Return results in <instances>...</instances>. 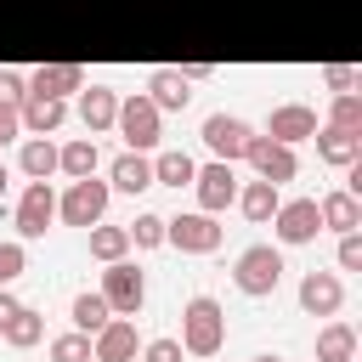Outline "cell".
<instances>
[{
    "instance_id": "1",
    "label": "cell",
    "mask_w": 362,
    "mask_h": 362,
    "mask_svg": "<svg viewBox=\"0 0 362 362\" xmlns=\"http://www.w3.org/2000/svg\"><path fill=\"white\" fill-rule=\"evenodd\" d=\"M226 345V311L215 294H192L181 305V351L187 356H221Z\"/></svg>"
},
{
    "instance_id": "2",
    "label": "cell",
    "mask_w": 362,
    "mask_h": 362,
    "mask_svg": "<svg viewBox=\"0 0 362 362\" xmlns=\"http://www.w3.org/2000/svg\"><path fill=\"white\" fill-rule=\"evenodd\" d=\"M283 249L277 243H249L238 260H232V283H238V294H249V300H266V294H277V283H283Z\"/></svg>"
},
{
    "instance_id": "3",
    "label": "cell",
    "mask_w": 362,
    "mask_h": 362,
    "mask_svg": "<svg viewBox=\"0 0 362 362\" xmlns=\"http://www.w3.org/2000/svg\"><path fill=\"white\" fill-rule=\"evenodd\" d=\"M113 130L124 136V147H130V153H153V147L164 141V113L147 102V90H130V96H119Z\"/></svg>"
},
{
    "instance_id": "4",
    "label": "cell",
    "mask_w": 362,
    "mask_h": 362,
    "mask_svg": "<svg viewBox=\"0 0 362 362\" xmlns=\"http://www.w3.org/2000/svg\"><path fill=\"white\" fill-rule=\"evenodd\" d=\"M102 300H107L113 317H141V305H147V272L130 255L124 260H107L102 266Z\"/></svg>"
},
{
    "instance_id": "5",
    "label": "cell",
    "mask_w": 362,
    "mask_h": 362,
    "mask_svg": "<svg viewBox=\"0 0 362 362\" xmlns=\"http://www.w3.org/2000/svg\"><path fill=\"white\" fill-rule=\"evenodd\" d=\"M107 198H113V187L102 175L68 181V192L57 198V221L62 226H96V221H107Z\"/></svg>"
},
{
    "instance_id": "6",
    "label": "cell",
    "mask_w": 362,
    "mask_h": 362,
    "mask_svg": "<svg viewBox=\"0 0 362 362\" xmlns=\"http://www.w3.org/2000/svg\"><path fill=\"white\" fill-rule=\"evenodd\" d=\"M164 243L181 249V255H215V249H221V221L204 215V209L164 215Z\"/></svg>"
},
{
    "instance_id": "7",
    "label": "cell",
    "mask_w": 362,
    "mask_h": 362,
    "mask_svg": "<svg viewBox=\"0 0 362 362\" xmlns=\"http://www.w3.org/2000/svg\"><path fill=\"white\" fill-rule=\"evenodd\" d=\"M266 226H272L277 249H300V243H317V232H322L317 198H283V204H277V215H272Z\"/></svg>"
},
{
    "instance_id": "8",
    "label": "cell",
    "mask_w": 362,
    "mask_h": 362,
    "mask_svg": "<svg viewBox=\"0 0 362 362\" xmlns=\"http://www.w3.org/2000/svg\"><path fill=\"white\" fill-rule=\"evenodd\" d=\"M243 164H249L260 181H272V187H283V181H294V175H300V153H294L288 141H272V136H249Z\"/></svg>"
},
{
    "instance_id": "9",
    "label": "cell",
    "mask_w": 362,
    "mask_h": 362,
    "mask_svg": "<svg viewBox=\"0 0 362 362\" xmlns=\"http://www.w3.org/2000/svg\"><path fill=\"white\" fill-rule=\"evenodd\" d=\"M192 198H198V209H204V215L232 209V198H238V164H226V158L198 164V170H192Z\"/></svg>"
},
{
    "instance_id": "10",
    "label": "cell",
    "mask_w": 362,
    "mask_h": 362,
    "mask_svg": "<svg viewBox=\"0 0 362 362\" xmlns=\"http://www.w3.org/2000/svg\"><path fill=\"white\" fill-rule=\"evenodd\" d=\"M51 221H57V192H51V181H28V187H23V198H17V209H11L17 238H23V243H34V238H45V232H51Z\"/></svg>"
},
{
    "instance_id": "11",
    "label": "cell",
    "mask_w": 362,
    "mask_h": 362,
    "mask_svg": "<svg viewBox=\"0 0 362 362\" xmlns=\"http://www.w3.org/2000/svg\"><path fill=\"white\" fill-rule=\"evenodd\" d=\"M198 136H204L209 158L238 164V158H243V147H249V136H255V124H249V119H238V113H209V119L198 124Z\"/></svg>"
},
{
    "instance_id": "12",
    "label": "cell",
    "mask_w": 362,
    "mask_h": 362,
    "mask_svg": "<svg viewBox=\"0 0 362 362\" xmlns=\"http://www.w3.org/2000/svg\"><path fill=\"white\" fill-rule=\"evenodd\" d=\"M136 351H141L136 317H107V322L90 334V362H136Z\"/></svg>"
},
{
    "instance_id": "13",
    "label": "cell",
    "mask_w": 362,
    "mask_h": 362,
    "mask_svg": "<svg viewBox=\"0 0 362 362\" xmlns=\"http://www.w3.org/2000/svg\"><path fill=\"white\" fill-rule=\"evenodd\" d=\"M317 107L311 102H277L272 113H266V136L272 141H288V147H300V141H311L317 136Z\"/></svg>"
},
{
    "instance_id": "14",
    "label": "cell",
    "mask_w": 362,
    "mask_h": 362,
    "mask_svg": "<svg viewBox=\"0 0 362 362\" xmlns=\"http://www.w3.org/2000/svg\"><path fill=\"white\" fill-rule=\"evenodd\" d=\"M345 305V277L339 272H305L300 277V311L305 317H339Z\"/></svg>"
},
{
    "instance_id": "15",
    "label": "cell",
    "mask_w": 362,
    "mask_h": 362,
    "mask_svg": "<svg viewBox=\"0 0 362 362\" xmlns=\"http://www.w3.org/2000/svg\"><path fill=\"white\" fill-rule=\"evenodd\" d=\"M74 96H79V124H85L90 136H107V130H113V113H119V90H113V85L85 79Z\"/></svg>"
},
{
    "instance_id": "16",
    "label": "cell",
    "mask_w": 362,
    "mask_h": 362,
    "mask_svg": "<svg viewBox=\"0 0 362 362\" xmlns=\"http://www.w3.org/2000/svg\"><path fill=\"white\" fill-rule=\"evenodd\" d=\"M17 124H23L28 136H57V130L68 124V102H62V96H34V90H28V96L17 102Z\"/></svg>"
},
{
    "instance_id": "17",
    "label": "cell",
    "mask_w": 362,
    "mask_h": 362,
    "mask_svg": "<svg viewBox=\"0 0 362 362\" xmlns=\"http://www.w3.org/2000/svg\"><path fill=\"white\" fill-rule=\"evenodd\" d=\"M317 158L328 164V170H351V164H362V136L356 130H334V124H317Z\"/></svg>"
},
{
    "instance_id": "18",
    "label": "cell",
    "mask_w": 362,
    "mask_h": 362,
    "mask_svg": "<svg viewBox=\"0 0 362 362\" xmlns=\"http://www.w3.org/2000/svg\"><path fill=\"white\" fill-rule=\"evenodd\" d=\"M79 85H85V68H79V62H40V68L28 74V90H34V96H62V102H68Z\"/></svg>"
},
{
    "instance_id": "19",
    "label": "cell",
    "mask_w": 362,
    "mask_h": 362,
    "mask_svg": "<svg viewBox=\"0 0 362 362\" xmlns=\"http://www.w3.org/2000/svg\"><path fill=\"white\" fill-rule=\"evenodd\" d=\"M107 187H113V192H130V198L147 192V187H153V153H130V147H124V153L107 164Z\"/></svg>"
},
{
    "instance_id": "20",
    "label": "cell",
    "mask_w": 362,
    "mask_h": 362,
    "mask_svg": "<svg viewBox=\"0 0 362 362\" xmlns=\"http://www.w3.org/2000/svg\"><path fill=\"white\" fill-rule=\"evenodd\" d=\"M317 215H322L328 232H362V198H356L351 187L322 192V198H317Z\"/></svg>"
},
{
    "instance_id": "21",
    "label": "cell",
    "mask_w": 362,
    "mask_h": 362,
    "mask_svg": "<svg viewBox=\"0 0 362 362\" xmlns=\"http://www.w3.org/2000/svg\"><path fill=\"white\" fill-rule=\"evenodd\" d=\"M238 209H243V221H255V226H266L272 215H277V204H283V187H272V181H238V198H232Z\"/></svg>"
},
{
    "instance_id": "22",
    "label": "cell",
    "mask_w": 362,
    "mask_h": 362,
    "mask_svg": "<svg viewBox=\"0 0 362 362\" xmlns=\"http://www.w3.org/2000/svg\"><path fill=\"white\" fill-rule=\"evenodd\" d=\"M147 102H153L158 113H181V107L192 102V85H187L175 68H153V74H147Z\"/></svg>"
},
{
    "instance_id": "23",
    "label": "cell",
    "mask_w": 362,
    "mask_h": 362,
    "mask_svg": "<svg viewBox=\"0 0 362 362\" xmlns=\"http://www.w3.org/2000/svg\"><path fill=\"white\" fill-rule=\"evenodd\" d=\"M96 164H102V147H96V136H74V141H62V147H57V175H68V181H85V175H96Z\"/></svg>"
},
{
    "instance_id": "24",
    "label": "cell",
    "mask_w": 362,
    "mask_h": 362,
    "mask_svg": "<svg viewBox=\"0 0 362 362\" xmlns=\"http://www.w3.org/2000/svg\"><path fill=\"white\" fill-rule=\"evenodd\" d=\"M192 170H198V158L192 153H181V147H153V187H192Z\"/></svg>"
},
{
    "instance_id": "25",
    "label": "cell",
    "mask_w": 362,
    "mask_h": 362,
    "mask_svg": "<svg viewBox=\"0 0 362 362\" xmlns=\"http://www.w3.org/2000/svg\"><path fill=\"white\" fill-rule=\"evenodd\" d=\"M317 362H356V328L351 322H339V317H328L322 328H317V351H311Z\"/></svg>"
},
{
    "instance_id": "26",
    "label": "cell",
    "mask_w": 362,
    "mask_h": 362,
    "mask_svg": "<svg viewBox=\"0 0 362 362\" xmlns=\"http://www.w3.org/2000/svg\"><path fill=\"white\" fill-rule=\"evenodd\" d=\"M17 170H23L28 181H51V175H57V141H51V136H23Z\"/></svg>"
},
{
    "instance_id": "27",
    "label": "cell",
    "mask_w": 362,
    "mask_h": 362,
    "mask_svg": "<svg viewBox=\"0 0 362 362\" xmlns=\"http://www.w3.org/2000/svg\"><path fill=\"white\" fill-rule=\"evenodd\" d=\"M0 339H6L11 351H28V345H40V339H45V317H40L34 305H17V317L0 328Z\"/></svg>"
},
{
    "instance_id": "28",
    "label": "cell",
    "mask_w": 362,
    "mask_h": 362,
    "mask_svg": "<svg viewBox=\"0 0 362 362\" xmlns=\"http://www.w3.org/2000/svg\"><path fill=\"white\" fill-rule=\"evenodd\" d=\"M85 232H90V260L107 266V260H124V255H130V232H124V226L96 221V226H85Z\"/></svg>"
},
{
    "instance_id": "29",
    "label": "cell",
    "mask_w": 362,
    "mask_h": 362,
    "mask_svg": "<svg viewBox=\"0 0 362 362\" xmlns=\"http://www.w3.org/2000/svg\"><path fill=\"white\" fill-rule=\"evenodd\" d=\"M68 317H74V328L79 334H96L113 311H107V300H102V288H85V294H74V305H68Z\"/></svg>"
},
{
    "instance_id": "30",
    "label": "cell",
    "mask_w": 362,
    "mask_h": 362,
    "mask_svg": "<svg viewBox=\"0 0 362 362\" xmlns=\"http://www.w3.org/2000/svg\"><path fill=\"white\" fill-rule=\"evenodd\" d=\"M322 124H334V130H356V136H362V96H356V90H334Z\"/></svg>"
},
{
    "instance_id": "31",
    "label": "cell",
    "mask_w": 362,
    "mask_h": 362,
    "mask_svg": "<svg viewBox=\"0 0 362 362\" xmlns=\"http://www.w3.org/2000/svg\"><path fill=\"white\" fill-rule=\"evenodd\" d=\"M28 272V243L23 238H0V288H11Z\"/></svg>"
},
{
    "instance_id": "32",
    "label": "cell",
    "mask_w": 362,
    "mask_h": 362,
    "mask_svg": "<svg viewBox=\"0 0 362 362\" xmlns=\"http://www.w3.org/2000/svg\"><path fill=\"white\" fill-rule=\"evenodd\" d=\"M124 232H130V249H158V243H164V215L141 209V215H136Z\"/></svg>"
},
{
    "instance_id": "33",
    "label": "cell",
    "mask_w": 362,
    "mask_h": 362,
    "mask_svg": "<svg viewBox=\"0 0 362 362\" xmlns=\"http://www.w3.org/2000/svg\"><path fill=\"white\" fill-rule=\"evenodd\" d=\"M51 362H90V334H79V328L57 334L51 339Z\"/></svg>"
},
{
    "instance_id": "34",
    "label": "cell",
    "mask_w": 362,
    "mask_h": 362,
    "mask_svg": "<svg viewBox=\"0 0 362 362\" xmlns=\"http://www.w3.org/2000/svg\"><path fill=\"white\" fill-rule=\"evenodd\" d=\"M187 351H181V339L175 334H153V339H141V351H136V362H181Z\"/></svg>"
},
{
    "instance_id": "35",
    "label": "cell",
    "mask_w": 362,
    "mask_h": 362,
    "mask_svg": "<svg viewBox=\"0 0 362 362\" xmlns=\"http://www.w3.org/2000/svg\"><path fill=\"white\" fill-rule=\"evenodd\" d=\"M334 260H339V272H362V232H339Z\"/></svg>"
},
{
    "instance_id": "36",
    "label": "cell",
    "mask_w": 362,
    "mask_h": 362,
    "mask_svg": "<svg viewBox=\"0 0 362 362\" xmlns=\"http://www.w3.org/2000/svg\"><path fill=\"white\" fill-rule=\"evenodd\" d=\"M28 96V74H17V68H0V107H17Z\"/></svg>"
},
{
    "instance_id": "37",
    "label": "cell",
    "mask_w": 362,
    "mask_h": 362,
    "mask_svg": "<svg viewBox=\"0 0 362 362\" xmlns=\"http://www.w3.org/2000/svg\"><path fill=\"white\" fill-rule=\"evenodd\" d=\"M322 85H328V90H356V85H362V68H345V62H328V68H322Z\"/></svg>"
},
{
    "instance_id": "38",
    "label": "cell",
    "mask_w": 362,
    "mask_h": 362,
    "mask_svg": "<svg viewBox=\"0 0 362 362\" xmlns=\"http://www.w3.org/2000/svg\"><path fill=\"white\" fill-rule=\"evenodd\" d=\"M23 136V124H17V107H0V147L6 141H17Z\"/></svg>"
},
{
    "instance_id": "39",
    "label": "cell",
    "mask_w": 362,
    "mask_h": 362,
    "mask_svg": "<svg viewBox=\"0 0 362 362\" xmlns=\"http://www.w3.org/2000/svg\"><path fill=\"white\" fill-rule=\"evenodd\" d=\"M175 74H181L187 85H198V79H209V74H215V62H181Z\"/></svg>"
},
{
    "instance_id": "40",
    "label": "cell",
    "mask_w": 362,
    "mask_h": 362,
    "mask_svg": "<svg viewBox=\"0 0 362 362\" xmlns=\"http://www.w3.org/2000/svg\"><path fill=\"white\" fill-rule=\"evenodd\" d=\"M17 305H23V300H17V294H11V288H0V328H6V322H11V317H17Z\"/></svg>"
},
{
    "instance_id": "41",
    "label": "cell",
    "mask_w": 362,
    "mask_h": 362,
    "mask_svg": "<svg viewBox=\"0 0 362 362\" xmlns=\"http://www.w3.org/2000/svg\"><path fill=\"white\" fill-rule=\"evenodd\" d=\"M249 362H288V356H277V351H260V356H249Z\"/></svg>"
},
{
    "instance_id": "42",
    "label": "cell",
    "mask_w": 362,
    "mask_h": 362,
    "mask_svg": "<svg viewBox=\"0 0 362 362\" xmlns=\"http://www.w3.org/2000/svg\"><path fill=\"white\" fill-rule=\"evenodd\" d=\"M6 181H11V175H6V164H0V198H6Z\"/></svg>"
},
{
    "instance_id": "43",
    "label": "cell",
    "mask_w": 362,
    "mask_h": 362,
    "mask_svg": "<svg viewBox=\"0 0 362 362\" xmlns=\"http://www.w3.org/2000/svg\"><path fill=\"white\" fill-rule=\"evenodd\" d=\"M311 362H317V356H311Z\"/></svg>"
}]
</instances>
